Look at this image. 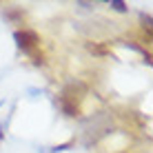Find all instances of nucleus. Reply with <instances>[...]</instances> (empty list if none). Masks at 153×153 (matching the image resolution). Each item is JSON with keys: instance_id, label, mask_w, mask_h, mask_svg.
<instances>
[{"instance_id": "obj_2", "label": "nucleus", "mask_w": 153, "mask_h": 153, "mask_svg": "<svg viewBox=\"0 0 153 153\" xmlns=\"http://www.w3.org/2000/svg\"><path fill=\"white\" fill-rule=\"evenodd\" d=\"M58 104H60V109H62V113H67V115H78L80 113V104L76 102V98H71L69 93H62L60 98H58Z\"/></svg>"}, {"instance_id": "obj_1", "label": "nucleus", "mask_w": 153, "mask_h": 153, "mask_svg": "<svg viewBox=\"0 0 153 153\" xmlns=\"http://www.w3.org/2000/svg\"><path fill=\"white\" fill-rule=\"evenodd\" d=\"M13 40H16V45L29 56L40 47V36H38V31H33V29H18L13 33Z\"/></svg>"}, {"instance_id": "obj_8", "label": "nucleus", "mask_w": 153, "mask_h": 153, "mask_svg": "<svg viewBox=\"0 0 153 153\" xmlns=\"http://www.w3.org/2000/svg\"><path fill=\"white\" fill-rule=\"evenodd\" d=\"M0 107H2V102H0Z\"/></svg>"}, {"instance_id": "obj_4", "label": "nucleus", "mask_w": 153, "mask_h": 153, "mask_svg": "<svg viewBox=\"0 0 153 153\" xmlns=\"http://www.w3.org/2000/svg\"><path fill=\"white\" fill-rule=\"evenodd\" d=\"M7 18H9V20H16V22H22V20H25V13L20 11V9H13V11L7 13Z\"/></svg>"}, {"instance_id": "obj_3", "label": "nucleus", "mask_w": 153, "mask_h": 153, "mask_svg": "<svg viewBox=\"0 0 153 153\" xmlns=\"http://www.w3.org/2000/svg\"><path fill=\"white\" fill-rule=\"evenodd\" d=\"M87 49L91 51V53H96V56H104V53H109V49L104 45H100V42H87Z\"/></svg>"}, {"instance_id": "obj_7", "label": "nucleus", "mask_w": 153, "mask_h": 153, "mask_svg": "<svg viewBox=\"0 0 153 153\" xmlns=\"http://www.w3.org/2000/svg\"><path fill=\"white\" fill-rule=\"evenodd\" d=\"M2 138H4V124H0V142H2Z\"/></svg>"}, {"instance_id": "obj_6", "label": "nucleus", "mask_w": 153, "mask_h": 153, "mask_svg": "<svg viewBox=\"0 0 153 153\" xmlns=\"http://www.w3.org/2000/svg\"><path fill=\"white\" fill-rule=\"evenodd\" d=\"M71 146V142H65V144H58V146H53V151H65V149H69Z\"/></svg>"}, {"instance_id": "obj_5", "label": "nucleus", "mask_w": 153, "mask_h": 153, "mask_svg": "<svg viewBox=\"0 0 153 153\" xmlns=\"http://www.w3.org/2000/svg\"><path fill=\"white\" fill-rule=\"evenodd\" d=\"M111 7L115 9V11H126V4H124V2H120V0H113Z\"/></svg>"}]
</instances>
